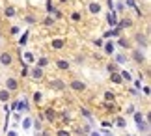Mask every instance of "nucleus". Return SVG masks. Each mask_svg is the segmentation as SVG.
Wrapping results in <instances>:
<instances>
[{
    "instance_id": "obj_1",
    "label": "nucleus",
    "mask_w": 151,
    "mask_h": 136,
    "mask_svg": "<svg viewBox=\"0 0 151 136\" xmlns=\"http://www.w3.org/2000/svg\"><path fill=\"white\" fill-rule=\"evenodd\" d=\"M11 63H13V56H11L9 52H2V54H0V65L9 67Z\"/></svg>"
},
{
    "instance_id": "obj_2",
    "label": "nucleus",
    "mask_w": 151,
    "mask_h": 136,
    "mask_svg": "<svg viewBox=\"0 0 151 136\" xmlns=\"http://www.w3.org/2000/svg\"><path fill=\"white\" fill-rule=\"evenodd\" d=\"M50 90H56V91H62L63 88H65V82H63L62 78H54V80H50Z\"/></svg>"
},
{
    "instance_id": "obj_3",
    "label": "nucleus",
    "mask_w": 151,
    "mask_h": 136,
    "mask_svg": "<svg viewBox=\"0 0 151 136\" xmlns=\"http://www.w3.org/2000/svg\"><path fill=\"white\" fill-rule=\"evenodd\" d=\"M71 90L73 91H84L86 90V82H82V80H71Z\"/></svg>"
},
{
    "instance_id": "obj_4",
    "label": "nucleus",
    "mask_w": 151,
    "mask_h": 136,
    "mask_svg": "<svg viewBox=\"0 0 151 136\" xmlns=\"http://www.w3.org/2000/svg\"><path fill=\"white\" fill-rule=\"evenodd\" d=\"M6 90L8 91H17L19 90V82H17L15 78H8L6 80Z\"/></svg>"
},
{
    "instance_id": "obj_5",
    "label": "nucleus",
    "mask_w": 151,
    "mask_h": 136,
    "mask_svg": "<svg viewBox=\"0 0 151 136\" xmlns=\"http://www.w3.org/2000/svg\"><path fill=\"white\" fill-rule=\"evenodd\" d=\"M106 22H108L110 26H116V24H118V13H116L114 9H110V11H108V15H106Z\"/></svg>"
},
{
    "instance_id": "obj_6",
    "label": "nucleus",
    "mask_w": 151,
    "mask_h": 136,
    "mask_svg": "<svg viewBox=\"0 0 151 136\" xmlns=\"http://www.w3.org/2000/svg\"><path fill=\"white\" fill-rule=\"evenodd\" d=\"M134 39H136V43L140 45V47H144V49H147V47H149V41H147V37L144 34H136Z\"/></svg>"
},
{
    "instance_id": "obj_7",
    "label": "nucleus",
    "mask_w": 151,
    "mask_h": 136,
    "mask_svg": "<svg viewBox=\"0 0 151 136\" xmlns=\"http://www.w3.org/2000/svg\"><path fill=\"white\" fill-rule=\"evenodd\" d=\"M28 73H30L32 75V78H36V80H41L43 78V67H34L32 71H28Z\"/></svg>"
},
{
    "instance_id": "obj_8",
    "label": "nucleus",
    "mask_w": 151,
    "mask_h": 136,
    "mask_svg": "<svg viewBox=\"0 0 151 136\" xmlns=\"http://www.w3.org/2000/svg\"><path fill=\"white\" fill-rule=\"evenodd\" d=\"M132 58H134V62H136V63H144V62H146V56H144V52H142L140 49L132 50Z\"/></svg>"
},
{
    "instance_id": "obj_9",
    "label": "nucleus",
    "mask_w": 151,
    "mask_h": 136,
    "mask_svg": "<svg viewBox=\"0 0 151 136\" xmlns=\"http://www.w3.org/2000/svg\"><path fill=\"white\" fill-rule=\"evenodd\" d=\"M119 32H121V28H118V26H112L108 32H104L103 35H104V37H116V35H119Z\"/></svg>"
},
{
    "instance_id": "obj_10",
    "label": "nucleus",
    "mask_w": 151,
    "mask_h": 136,
    "mask_svg": "<svg viewBox=\"0 0 151 136\" xmlns=\"http://www.w3.org/2000/svg\"><path fill=\"white\" fill-rule=\"evenodd\" d=\"M110 80H112L114 84H121V82H123V78H121V75H119V71H114V73H110Z\"/></svg>"
},
{
    "instance_id": "obj_11",
    "label": "nucleus",
    "mask_w": 151,
    "mask_h": 136,
    "mask_svg": "<svg viewBox=\"0 0 151 136\" xmlns=\"http://www.w3.org/2000/svg\"><path fill=\"white\" fill-rule=\"evenodd\" d=\"M9 97H11V91H8L6 88H4V90H0V103H8Z\"/></svg>"
},
{
    "instance_id": "obj_12",
    "label": "nucleus",
    "mask_w": 151,
    "mask_h": 136,
    "mask_svg": "<svg viewBox=\"0 0 151 136\" xmlns=\"http://www.w3.org/2000/svg\"><path fill=\"white\" fill-rule=\"evenodd\" d=\"M17 110H19V112H28V110H30V106H28V101H26V99L19 101V104H17Z\"/></svg>"
},
{
    "instance_id": "obj_13",
    "label": "nucleus",
    "mask_w": 151,
    "mask_h": 136,
    "mask_svg": "<svg viewBox=\"0 0 151 136\" xmlns=\"http://www.w3.org/2000/svg\"><path fill=\"white\" fill-rule=\"evenodd\" d=\"M136 125H138V131H140V132H149V123H147V119L136 123Z\"/></svg>"
},
{
    "instance_id": "obj_14",
    "label": "nucleus",
    "mask_w": 151,
    "mask_h": 136,
    "mask_svg": "<svg viewBox=\"0 0 151 136\" xmlns=\"http://www.w3.org/2000/svg\"><path fill=\"white\" fill-rule=\"evenodd\" d=\"M88 9H90V13H99V11H101V6H99V2H91L90 6H88Z\"/></svg>"
},
{
    "instance_id": "obj_15",
    "label": "nucleus",
    "mask_w": 151,
    "mask_h": 136,
    "mask_svg": "<svg viewBox=\"0 0 151 136\" xmlns=\"http://www.w3.org/2000/svg\"><path fill=\"white\" fill-rule=\"evenodd\" d=\"M45 117H47L49 121H54L56 119V112L52 108H45Z\"/></svg>"
},
{
    "instance_id": "obj_16",
    "label": "nucleus",
    "mask_w": 151,
    "mask_h": 136,
    "mask_svg": "<svg viewBox=\"0 0 151 136\" xmlns=\"http://www.w3.org/2000/svg\"><path fill=\"white\" fill-rule=\"evenodd\" d=\"M63 45H65V43H63L62 39H52V49H54V50H60V49H63Z\"/></svg>"
},
{
    "instance_id": "obj_17",
    "label": "nucleus",
    "mask_w": 151,
    "mask_h": 136,
    "mask_svg": "<svg viewBox=\"0 0 151 136\" xmlns=\"http://www.w3.org/2000/svg\"><path fill=\"white\" fill-rule=\"evenodd\" d=\"M56 65H58V69L67 71V69H69V62H67V60H58V62H56Z\"/></svg>"
},
{
    "instance_id": "obj_18",
    "label": "nucleus",
    "mask_w": 151,
    "mask_h": 136,
    "mask_svg": "<svg viewBox=\"0 0 151 136\" xmlns=\"http://www.w3.org/2000/svg\"><path fill=\"white\" fill-rule=\"evenodd\" d=\"M15 13H17V11H15L13 6H8V8L4 9V15H6V17H9V19H11V17H15Z\"/></svg>"
},
{
    "instance_id": "obj_19",
    "label": "nucleus",
    "mask_w": 151,
    "mask_h": 136,
    "mask_svg": "<svg viewBox=\"0 0 151 136\" xmlns=\"http://www.w3.org/2000/svg\"><path fill=\"white\" fill-rule=\"evenodd\" d=\"M116 26H118V28H129V26H132V21L131 19H123L121 22H118Z\"/></svg>"
},
{
    "instance_id": "obj_20",
    "label": "nucleus",
    "mask_w": 151,
    "mask_h": 136,
    "mask_svg": "<svg viewBox=\"0 0 151 136\" xmlns=\"http://www.w3.org/2000/svg\"><path fill=\"white\" fill-rule=\"evenodd\" d=\"M132 117H134V123H140V121H144V119H146L142 112H136V110L132 112Z\"/></svg>"
},
{
    "instance_id": "obj_21",
    "label": "nucleus",
    "mask_w": 151,
    "mask_h": 136,
    "mask_svg": "<svg viewBox=\"0 0 151 136\" xmlns=\"http://www.w3.org/2000/svg\"><path fill=\"white\" fill-rule=\"evenodd\" d=\"M114 50H116V45L108 41V43L104 45V52H106V54H114Z\"/></svg>"
},
{
    "instance_id": "obj_22",
    "label": "nucleus",
    "mask_w": 151,
    "mask_h": 136,
    "mask_svg": "<svg viewBox=\"0 0 151 136\" xmlns=\"http://www.w3.org/2000/svg\"><path fill=\"white\" fill-rule=\"evenodd\" d=\"M41 101H43V93H41V91H36V93H34V103L39 104Z\"/></svg>"
},
{
    "instance_id": "obj_23",
    "label": "nucleus",
    "mask_w": 151,
    "mask_h": 136,
    "mask_svg": "<svg viewBox=\"0 0 151 136\" xmlns=\"http://www.w3.org/2000/svg\"><path fill=\"white\" fill-rule=\"evenodd\" d=\"M114 97H116V93L114 91H104V101H114Z\"/></svg>"
},
{
    "instance_id": "obj_24",
    "label": "nucleus",
    "mask_w": 151,
    "mask_h": 136,
    "mask_svg": "<svg viewBox=\"0 0 151 136\" xmlns=\"http://www.w3.org/2000/svg\"><path fill=\"white\" fill-rule=\"evenodd\" d=\"M104 108H106L108 112H116V104H114V101H106V103H104Z\"/></svg>"
},
{
    "instance_id": "obj_25",
    "label": "nucleus",
    "mask_w": 151,
    "mask_h": 136,
    "mask_svg": "<svg viewBox=\"0 0 151 136\" xmlns=\"http://www.w3.org/2000/svg\"><path fill=\"white\" fill-rule=\"evenodd\" d=\"M45 65H49V58H39V60H37V67H45Z\"/></svg>"
},
{
    "instance_id": "obj_26",
    "label": "nucleus",
    "mask_w": 151,
    "mask_h": 136,
    "mask_svg": "<svg viewBox=\"0 0 151 136\" xmlns=\"http://www.w3.org/2000/svg\"><path fill=\"white\" fill-rule=\"evenodd\" d=\"M26 41H28V32H24V34H22L21 37H19V45H21V47H22V45H26Z\"/></svg>"
},
{
    "instance_id": "obj_27",
    "label": "nucleus",
    "mask_w": 151,
    "mask_h": 136,
    "mask_svg": "<svg viewBox=\"0 0 151 136\" xmlns=\"http://www.w3.org/2000/svg\"><path fill=\"white\" fill-rule=\"evenodd\" d=\"M116 125H118L119 129H125V125H127V121L123 119V117H118V119H116Z\"/></svg>"
},
{
    "instance_id": "obj_28",
    "label": "nucleus",
    "mask_w": 151,
    "mask_h": 136,
    "mask_svg": "<svg viewBox=\"0 0 151 136\" xmlns=\"http://www.w3.org/2000/svg\"><path fill=\"white\" fill-rule=\"evenodd\" d=\"M106 69H108V73H114V71H119L118 63H108V65H106Z\"/></svg>"
},
{
    "instance_id": "obj_29",
    "label": "nucleus",
    "mask_w": 151,
    "mask_h": 136,
    "mask_svg": "<svg viewBox=\"0 0 151 136\" xmlns=\"http://www.w3.org/2000/svg\"><path fill=\"white\" fill-rule=\"evenodd\" d=\"M116 62H118V63H125L127 62V56L125 54H116Z\"/></svg>"
},
{
    "instance_id": "obj_30",
    "label": "nucleus",
    "mask_w": 151,
    "mask_h": 136,
    "mask_svg": "<svg viewBox=\"0 0 151 136\" xmlns=\"http://www.w3.org/2000/svg\"><path fill=\"white\" fill-rule=\"evenodd\" d=\"M119 75H121V78H123V80H127V82L131 80V73H129V71H119Z\"/></svg>"
},
{
    "instance_id": "obj_31",
    "label": "nucleus",
    "mask_w": 151,
    "mask_h": 136,
    "mask_svg": "<svg viewBox=\"0 0 151 136\" xmlns=\"http://www.w3.org/2000/svg\"><path fill=\"white\" fill-rule=\"evenodd\" d=\"M24 22H26V24H34V22H36V17H34V15H26Z\"/></svg>"
},
{
    "instance_id": "obj_32",
    "label": "nucleus",
    "mask_w": 151,
    "mask_h": 136,
    "mask_svg": "<svg viewBox=\"0 0 151 136\" xmlns=\"http://www.w3.org/2000/svg\"><path fill=\"white\" fill-rule=\"evenodd\" d=\"M34 127H36V131H37V132L41 131V117H37V119L34 121Z\"/></svg>"
},
{
    "instance_id": "obj_33",
    "label": "nucleus",
    "mask_w": 151,
    "mask_h": 136,
    "mask_svg": "<svg viewBox=\"0 0 151 136\" xmlns=\"http://www.w3.org/2000/svg\"><path fill=\"white\" fill-rule=\"evenodd\" d=\"M118 43H119V47H123V49H129V41H127V39L121 37V39L118 41Z\"/></svg>"
},
{
    "instance_id": "obj_34",
    "label": "nucleus",
    "mask_w": 151,
    "mask_h": 136,
    "mask_svg": "<svg viewBox=\"0 0 151 136\" xmlns=\"http://www.w3.org/2000/svg\"><path fill=\"white\" fill-rule=\"evenodd\" d=\"M30 125H32V119H30V117H26V119L22 121V129H30Z\"/></svg>"
},
{
    "instance_id": "obj_35",
    "label": "nucleus",
    "mask_w": 151,
    "mask_h": 136,
    "mask_svg": "<svg viewBox=\"0 0 151 136\" xmlns=\"http://www.w3.org/2000/svg\"><path fill=\"white\" fill-rule=\"evenodd\" d=\"M21 75H22V76H26V75H28V65H26L24 62H22V69H21Z\"/></svg>"
},
{
    "instance_id": "obj_36",
    "label": "nucleus",
    "mask_w": 151,
    "mask_h": 136,
    "mask_svg": "<svg viewBox=\"0 0 151 136\" xmlns=\"http://www.w3.org/2000/svg\"><path fill=\"white\" fill-rule=\"evenodd\" d=\"M58 136H71V132H69V131H63V129H62V131H58Z\"/></svg>"
},
{
    "instance_id": "obj_37",
    "label": "nucleus",
    "mask_w": 151,
    "mask_h": 136,
    "mask_svg": "<svg viewBox=\"0 0 151 136\" xmlns=\"http://www.w3.org/2000/svg\"><path fill=\"white\" fill-rule=\"evenodd\" d=\"M24 58H26V62H34V54H30V52H26Z\"/></svg>"
},
{
    "instance_id": "obj_38",
    "label": "nucleus",
    "mask_w": 151,
    "mask_h": 136,
    "mask_svg": "<svg viewBox=\"0 0 151 136\" xmlns=\"http://www.w3.org/2000/svg\"><path fill=\"white\" fill-rule=\"evenodd\" d=\"M47 11H54V6H52L50 0H47Z\"/></svg>"
},
{
    "instance_id": "obj_39",
    "label": "nucleus",
    "mask_w": 151,
    "mask_h": 136,
    "mask_svg": "<svg viewBox=\"0 0 151 136\" xmlns=\"http://www.w3.org/2000/svg\"><path fill=\"white\" fill-rule=\"evenodd\" d=\"M52 22H54V21H52V17H47V19H45V24H47V26H50Z\"/></svg>"
},
{
    "instance_id": "obj_40",
    "label": "nucleus",
    "mask_w": 151,
    "mask_h": 136,
    "mask_svg": "<svg viewBox=\"0 0 151 136\" xmlns=\"http://www.w3.org/2000/svg\"><path fill=\"white\" fill-rule=\"evenodd\" d=\"M132 112H134V106L129 104V106H127V114H132Z\"/></svg>"
},
{
    "instance_id": "obj_41",
    "label": "nucleus",
    "mask_w": 151,
    "mask_h": 136,
    "mask_svg": "<svg viewBox=\"0 0 151 136\" xmlns=\"http://www.w3.org/2000/svg\"><path fill=\"white\" fill-rule=\"evenodd\" d=\"M82 116H86V117H91V114H90V112L86 110V108H82Z\"/></svg>"
},
{
    "instance_id": "obj_42",
    "label": "nucleus",
    "mask_w": 151,
    "mask_h": 136,
    "mask_svg": "<svg viewBox=\"0 0 151 136\" xmlns=\"http://www.w3.org/2000/svg\"><path fill=\"white\" fill-rule=\"evenodd\" d=\"M101 125H103V127H104V129H108V127H110V125H112V123H110V121H103V123H101Z\"/></svg>"
},
{
    "instance_id": "obj_43",
    "label": "nucleus",
    "mask_w": 151,
    "mask_h": 136,
    "mask_svg": "<svg viewBox=\"0 0 151 136\" xmlns=\"http://www.w3.org/2000/svg\"><path fill=\"white\" fill-rule=\"evenodd\" d=\"M127 6H131V8H136V6H134V0H127Z\"/></svg>"
},
{
    "instance_id": "obj_44",
    "label": "nucleus",
    "mask_w": 151,
    "mask_h": 136,
    "mask_svg": "<svg viewBox=\"0 0 151 136\" xmlns=\"http://www.w3.org/2000/svg\"><path fill=\"white\" fill-rule=\"evenodd\" d=\"M71 17H73V21H80V15H78V13H73Z\"/></svg>"
},
{
    "instance_id": "obj_45",
    "label": "nucleus",
    "mask_w": 151,
    "mask_h": 136,
    "mask_svg": "<svg viewBox=\"0 0 151 136\" xmlns=\"http://www.w3.org/2000/svg\"><path fill=\"white\" fill-rule=\"evenodd\" d=\"M95 45L97 47H103V39H95Z\"/></svg>"
},
{
    "instance_id": "obj_46",
    "label": "nucleus",
    "mask_w": 151,
    "mask_h": 136,
    "mask_svg": "<svg viewBox=\"0 0 151 136\" xmlns=\"http://www.w3.org/2000/svg\"><path fill=\"white\" fill-rule=\"evenodd\" d=\"M17 104H19V101H13V104H11V110H17Z\"/></svg>"
},
{
    "instance_id": "obj_47",
    "label": "nucleus",
    "mask_w": 151,
    "mask_h": 136,
    "mask_svg": "<svg viewBox=\"0 0 151 136\" xmlns=\"http://www.w3.org/2000/svg\"><path fill=\"white\" fill-rule=\"evenodd\" d=\"M108 8H110V9H114V2H112V0H108Z\"/></svg>"
},
{
    "instance_id": "obj_48",
    "label": "nucleus",
    "mask_w": 151,
    "mask_h": 136,
    "mask_svg": "<svg viewBox=\"0 0 151 136\" xmlns=\"http://www.w3.org/2000/svg\"><path fill=\"white\" fill-rule=\"evenodd\" d=\"M8 136H17V132H15V131H9V132H8Z\"/></svg>"
},
{
    "instance_id": "obj_49",
    "label": "nucleus",
    "mask_w": 151,
    "mask_h": 136,
    "mask_svg": "<svg viewBox=\"0 0 151 136\" xmlns=\"http://www.w3.org/2000/svg\"><path fill=\"white\" fill-rule=\"evenodd\" d=\"M90 136H101V134H99V132H91Z\"/></svg>"
},
{
    "instance_id": "obj_50",
    "label": "nucleus",
    "mask_w": 151,
    "mask_h": 136,
    "mask_svg": "<svg viewBox=\"0 0 151 136\" xmlns=\"http://www.w3.org/2000/svg\"><path fill=\"white\" fill-rule=\"evenodd\" d=\"M104 136H114V134L112 132H104Z\"/></svg>"
},
{
    "instance_id": "obj_51",
    "label": "nucleus",
    "mask_w": 151,
    "mask_h": 136,
    "mask_svg": "<svg viewBox=\"0 0 151 136\" xmlns=\"http://www.w3.org/2000/svg\"><path fill=\"white\" fill-rule=\"evenodd\" d=\"M60 2H67V0H60Z\"/></svg>"
},
{
    "instance_id": "obj_52",
    "label": "nucleus",
    "mask_w": 151,
    "mask_h": 136,
    "mask_svg": "<svg viewBox=\"0 0 151 136\" xmlns=\"http://www.w3.org/2000/svg\"><path fill=\"white\" fill-rule=\"evenodd\" d=\"M0 35H2V32H0Z\"/></svg>"
}]
</instances>
